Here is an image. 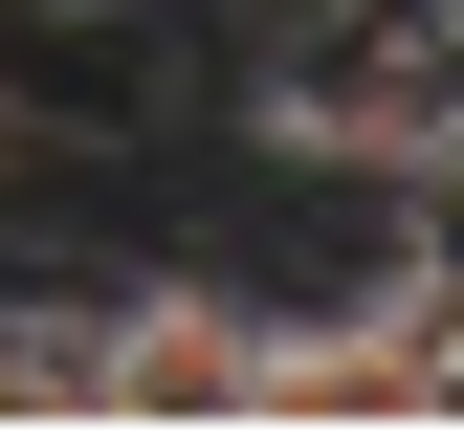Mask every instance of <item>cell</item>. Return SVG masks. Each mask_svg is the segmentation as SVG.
I'll use <instances>...</instances> for the list:
<instances>
[{"instance_id": "6da1fadb", "label": "cell", "mask_w": 464, "mask_h": 442, "mask_svg": "<svg viewBox=\"0 0 464 442\" xmlns=\"http://www.w3.org/2000/svg\"><path fill=\"white\" fill-rule=\"evenodd\" d=\"M266 155L442 178V155H464V0H332V23L266 67Z\"/></svg>"}, {"instance_id": "7a4b0ae2", "label": "cell", "mask_w": 464, "mask_h": 442, "mask_svg": "<svg viewBox=\"0 0 464 442\" xmlns=\"http://www.w3.org/2000/svg\"><path fill=\"white\" fill-rule=\"evenodd\" d=\"M89 420H266V310L221 265L89 288Z\"/></svg>"}, {"instance_id": "3957f363", "label": "cell", "mask_w": 464, "mask_h": 442, "mask_svg": "<svg viewBox=\"0 0 464 442\" xmlns=\"http://www.w3.org/2000/svg\"><path fill=\"white\" fill-rule=\"evenodd\" d=\"M0 420H89V288H0Z\"/></svg>"}, {"instance_id": "277c9868", "label": "cell", "mask_w": 464, "mask_h": 442, "mask_svg": "<svg viewBox=\"0 0 464 442\" xmlns=\"http://www.w3.org/2000/svg\"><path fill=\"white\" fill-rule=\"evenodd\" d=\"M0 178H23V89H0Z\"/></svg>"}]
</instances>
